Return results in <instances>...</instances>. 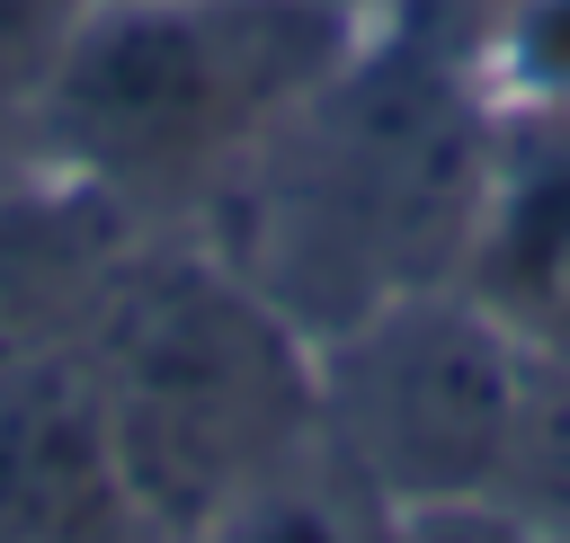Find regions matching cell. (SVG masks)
Returning <instances> with one entry per match:
<instances>
[{
	"label": "cell",
	"mask_w": 570,
	"mask_h": 543,
	"mask_svg": "<svg viewBox=\"0 0 570 543\" xmlns=\"http://www.w3.org/2000/svg\"><path fill=\"white\" fill-rule=\"evenodd\" d=\"M53 151H45V125L27 107H0V196H18L27 178H45Z\"/></svg>",
	"instance_id": "11"
},
{
	"label": "cell",
	"mask_w": 570,
	"mask_h": 543,
	"mask_svg": "<svg viewBox=\"0 0 570 543\" xmlns=\"http://www.w3.org/2000/svg\"><path fill=\"white\" fill-rule=\"evenodd\" d=\"M490 160L499 98L481 71L454 45L392 27L294 98L196 214L205 249L321 347L401 294L472 276Z\"/></svg>",
	"instance_id": "1"
},
{
	"label": "cell",
	"mask_w": 570,
	"mask_h": 543,
	"mask_svg": "<svg viewBox=\"0 0 570 543\" xmlns=\"http://www.w3.org/2000/svg\"><path fill=\"white\" fill-rule=\"evenodd\" d=\"M374 534H383V498L312 436L267 481H249L240 498H223L187 543H374Z\"/></svg>",
	"instance_id": "7"
},
{
	"label": "cell",
	"mask_w": 570,
	"mask_h": 543,
	"mask_svg": "<svg viewBox=\"0 0 570 543\" xmlns=\"http://www.w3.org/2000/svg\"><path fill=\"white\" fill-rule=\"evenodd\" d=\"M0 543H187L134 490L80 338L0 365Z\"/></svg>",
	"instance_id": "5"
},
{
	"label": "cell",
	"mask_w": 570,
	"mask_h": 543,
	"mask_svg": "<svg viewBox=\"0 0 570 543\" xmlns=\"http://www.w3.org/2000/svg\"><path fill=\"white\" fill-rule=\"evenodd\" d=\"M142 249V214L107 187L45 169L18 196H0V365L53 338H80L116 267Z\"/></svg>",
	"instance_id": "6"
},
{
	"label": "cell",
	"mask_w": 570,
	"mask_h": 543,
	"mask_svg": "<svg viewBox=\"0 0 570 543\" xmlns=\"http://www.w3.org/2000/svg\"><path fill=\"white\" fill-rule=\"evenodd\" d=\"M80 356L134 490L178 534L321 436L312 338L205 240H142L80 320Z\"/></svg>",
	"instance_id": "3"
},
{
	"label": "cell",
	"mask_w": 570,
	"mask_h": 543,
	"mask_svg": "<svg viewBox=\"0 0 570 543\" xmlns=\"http://www.w3.org/2000/svg\"><path fill=\"white\" fill-rule=\"evenodd\" d=\"M517 329H534V338H552V347H570V249L552 258V276L534 285V303H525V320Z\"/></svg>",
	"instance_id": "12"
},
{
	"label": "cell",
	"mask_w": 570,
	"mask_h": 543,
	"mask_svg": "<svg viewBox=\"0 0 570 543\" xmlns=\"http://www.w3.org/2000/svg\"><path fill=\"white\" fill-rule=\"evenodd\" d=\"M107 0H0V107H45L53 71L71 62L80 27L98 18Z\"/></svg>",
	"instance_id": "10"
},
{
	"label": "cell",
	"mask_w": 570,
	"mask_h": 543,
	"mask_svg": "<svg viewBox=\"0 0 570 543\" xmlns=\"http://www.w3.org/2000/svg\"><path fill=\"white\" fill-rule=\"evenodd\" d=\"M490 498L543 534H570V347L525 329V365H517V401H508V436L490 463Z\"/></svg>",
	"instance_id": "8"
},
{
	"label": "cell",
	"mask_w": 570,
	"mask_h": 543,
	"mask_svg": "<svg viewBox=\"0 0 570 543\" xmlns=\"http://www.w3.org/2000/svg\"><path fill=\"white\" fill-rule=\"evenodd\" d=\"M463 62L499 107H570V0H490Z\"/></svg>",
	"instance_id": "9"
},
{
	"label": "cell",
	"mask_w": 570,
	"mask_h": 543,
	"mask_svg": "<svg viewBox=\"0 0 570 543\" xmlns=\"http://www.w3.org/2000/svg\"><path fill=\"white\" fill-rule=\"evenodd\" d=\"M517 365H525V329L499 303H481L472 285L401 294L312 347L321 445L383 507L472 498V490H490Z\"/></svg>",
	"instance_id": "4"
},
{
	"label": "cell",
	"mask_w": 570,
	"mask_h": 543,
	"mask_svg": "<svg viewBox=\"0 0 570 543\" xmlns=\"http://www.w3.org/2000/svg\"><path fill=\"white\" fill-rule=\"evenodd\" d=\"M534 543H570V534H534Z\"/></svg>",
	"instance_id": "13"
},
{
	"label": "cell",
	"mask_w": 570,
	"mask_h": 543,
	"mask_svg": "<svg viewBox=\"0 0 570 543\" xmlns=\"http://www.w3.org/2000/svg\"><path fill=\"white\" fill-rule=\"evenodd\" d=\"M356 45L365 36L338 0H107L36 125L53 169L151 223L205 205Z\"/></svg>",
	"instance_id": "2"
}]
</instances>
